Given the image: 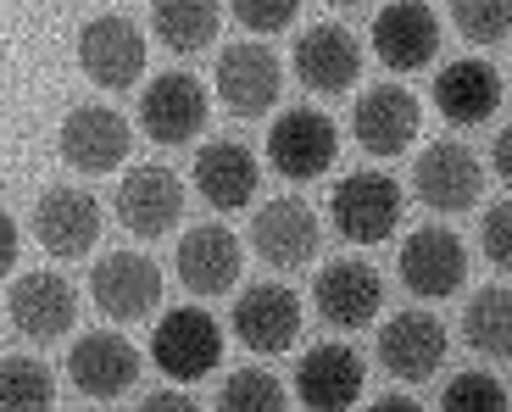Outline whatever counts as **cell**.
Segmentation results:
<instances>
[{
  "label": "cell",
  "instance_id": "cell-1",
  "mask_svg": "<svg viewBox=\"0 0 512 412\" xmlns=\"http://www.w3.org/2000/svg\"><path fill=\"white\" fill-rule=\"evenodd\" d=\"M401 184L379 168H362V173H346L329 195V218H334V234L351 245H384L390 234L401 229Z\"/></svg>",
  "mask_w": 512,
  "mask_h": 412
},
{
  "label": "cell",
  "instance_id": "cell-2",
  "mask_svg": "<svg viewBox=\"0 0 512 412\" xmlns=\"http://www.w3.org/2000/svg\"><path fill=\"white\" fill-rule=\"evenodd\" d=\"M151 362L167 379L179 385H195L223 362V329L206 307H173L156 318L151 329Z\"/></svg>",
  "mask_w": 512,
  "mask_h": 412
},
{
  "label": "cell",
  "instance_id": "cell-3",
  "mask_svg": "<svg viewBox=\"0 0 512 412\" xmlns=\"http://www.w3.org/2000/svg\"><path fill=\"white\" fill-rule=\"evenodd\" d=\"M334 156H340V129H334V117H323L318 106H290L268 129V162L290 184L323 179L334 168Z\"/></svg>",
  "mask_w": 512,
  "mask_h": 412
},
{
  "label": "cell",
  "instance_id": "cell-4",
  "mask_svg": "<svg viewBox=\"0 0 512 412\" xmlns=\"http://www.w3.org/2000/svg\"><path fill=\"white\" fill-rule=\"evenodd\" d=\"M90 301L112 323H140L162 307V268L145 251H106L90 268Z\"/></svg>",
  "mask_w": 512,
  "mask_h": 412
},
{
  "label": "cell",
  "instance_id": "cell-5",
  "mask_svg": "<svg viewBox=\"0 0 512 412\" xmlns=\"http://www.w3.org/2000/svg\"><path fill=\"white\" fill-rule=\"evenodd\" d=\"M396 268H401V284H407L412 296L446 301L468 284V245H462V234L446 229V223H423V229L407 234Z\"/></svg>",
  "mask_w": 512,
  "mask_h": 412
},
{
  "label": "cell",
  "instance_id": "cell-6",
  "mask_svg": "<svg viewBox=\"0 0 512 412\" xmlns=\"http://www.w3.org/2000/svg\"><path fill=\"white\" fill-rule=\"evenodd\" d=\"M218 101L229 106L234 117H268L279 106V90H284V67H279V51H268L262 39H240L218 56Z\"/></svg>",
  "mask_w": 512,
  "mask_h": 412
},
{
  "label": "cell",
  "instance_id": "cell-7",
  "mask_svg": "<svg viewBox=\"0 0 512 412\" xmlns=\"http://www.w3.org/2000/svg\"><path fill=\"white\" fill-rule=\"evenodd\" d=\"M446 323L435 312L423 307H407L379 329V368L401 385H423V379L440 374V362H446Z\"/></svg>",
  "mask_w": 512,
  "mask_h": 412
},
{
  "label": "cell",
  "instance_id": "cell-8",
  "mask_svg": "<svg viewBox=\"0 0 512 412\" xmlns=\"http://www.w3.org/2000/svg\"><path fill=\"white\" fill-rule=\"evenodd\" d=\"M128 145H134V129L112 106H73L62 117V134H56L62 162L78 173H117L128 162Z\"/></svg>",
  "mask_w": 512,
  "mask_h": 412
},
{
  "label": "cell",
  "instance_id": "cell-9",
  "mask_svg": "<svg viewBox=\"0 0 512 412\" xmlns=\"http://www.w3.org/2000/svg\"><path fill=\"white\" fill-rule=\"evenodd\" d=\"M412 190H418V201L429 206V212L451 218V212H468V206L479 201L485 168H479V156L468 151V145L435 140V145H423L418 168H412Z\"/></svg>",
  "mask_w": 512,
  "mask_h": 412
},
{
  "label": "cell",
  "instance_id": "cell-10",
  "mask_svg": "<svg viewBox=\"0 0 512 412\" xmlns=\"http://www.w3.org/2000/svg\"><path fill=\"white\" fill-rule=\"evenodd\" d=\"M78 67H84V78L101 84V90H134L140 73H145V34L117 12L95 17V23H84V34H78Z\"/></svg>",
  "mask_w": 512,
  "mask_h": 412
},
{
  "label": "cell",
  "instance_id": "cell-11",
  "mask_svg": "<svg viewBox=\"0 0 512 412\" xmlns=\"http://www.w3.org/2000/svg\"><path fill=\"white\" fill-rule=\"evenodd\" d=\"M423 129V106L407 84H373L368 95H357L351 106V134L368 156H401L412 151Z\"/></svg>",
  "mask_w": 512,
  "mask_h": 412
},
{
  "label": "cell",
  "instance_id": "cell-12",
  "mask_svg": "<svg viewBox=\"0 0 512 412\" xmlns=\"http://www.w3.org/2000/svg\"><path fill=\"white\" fill-rule=\"evenodd\" d=\"M184 179L167 168H134L123 184H117V223H123L134 240H162V234L179 229L184 218Z\"/></svg>",
  "mask_w": 512,
  "mask_h": 412
},
{
  "label": "cell",
  "instance_id": "cell-13",
  "mask_svg": "<svg viewBox=\"0 0 512 412\" xmlns=\"http://www.w3.org/2000/svg\"><path fill=\"white\" fill-rule=\"evenodd\" d=\"M212 117V95H206L201 78L190 73H162L145 84V101H140V123L156 145H190L195 134L206 129Z\"/></svg>",
  "mask_w": 512,
  "mask_h": 412
},
{
  "label": "cell",
  "instance_id": "cell-14",
  "mask_svg": "<svg viewBox=\"0 0 512 412\" xmlns=\"http://www.w3.org/2000/svg\"><path fill=\"white\" fill-rule=\"evenodd\" d=\"M34 240L51 257H90L101 245V201L78 184H56L34 206Z\"/></svg>",
  "mask_w": 512,
  "mask_h": 412
},
{
  "label": "cell",
  "instance_id": "cell-15",
  "mask_svg": "<svg viewBox=\"0 0 512 412\" xmlns=\"http://www.w3.org/2000/svg\"><path fill=\"white\" fill-rule=\"evenodd\" d=\"M362 385H368V368L340 340L312 346L301 357V368H295V396H301L307 412H351L362 401Z\"/></svg>",
  "mask_w": 512,
  "mask_h": 412
},
{
  "label": "cell",
  "instance_id": "cell-16",
  "mask_svg": "<svg viewBox=\"0 0 512 412\" xmlns=\"http://www.w3.org/2000/svg\"><path fill=\"white\" fill-rule=\"evenodd\" d=\"M373 56L390 73H418L440 56V17L423 0H390L373 17Z\"/></svg>",
  "mask_w": 512,
  "mask_h": 412
},
{
  "label": "cell",
  "instance_id": "cell-17",
  "mask_svg": "<svg viewBox=\"0 0 512 412\" xmlns=\"http://www.w3.org/2000/svg\"><path fill=\"white\" fill-rule=\"evenodd\" d=\"M312 307L334 329H368L384 307V279L357 257H340L312 279Z\"/></svg>",
  "mask_w": 512,
  "mask_h": 412
},
{
  "label": "cell",
  "instance_id": "cell-18",
  "mask_svg": "<svg viewBox=\"0 0 512 412\" xmlns=\"http://www.w3.org/2000/svg\"><path fill=\"white\" fill-rule=\"evenodd\" d=\"M140 368H145L140 351L128 346L123 335H101V329L73 340V351H67V379H73V390H84L90 401L128 396V390L140 385Z\"/></svg>",
  "mask_w": 512,
  "mask_h": 412
},
{
  "label": "cell",
  "instance_id": "cell-19",
  "mask_svg": "<svg viewBox=\"0 0 512 412\" xmlns=\"http://www.w3.org/2000/svg\"><path fill=\"white\" fill-rule=\"evenodd\" d=\"M323 245V223L307 201H268L251 218V251L268 268H307Z\"/></svg>",
  "mask_w": 512,
  "mask_h": 412
},
{
  "label": "cell",
  "instance_id": "cell-20",
  "mask_svg": "<svg viewBox=\"0 0 512 412\" xmlns=\"http://www.w3.org/2000/svg\"><path fill=\"white\" fill-rule=\"evenodd\" d=\"M234 335L240 346H251L256 357H279L301 340V301L284 284H251L234 301Z\"/></svg>",
  "mask_w": 512,
  "mask_h": 412
},
{
  "label": "cell",
  "instance_id": "cell-21",
  "mask_svg": "<svg viewBox=\"0 0 512 412\" xmlns=\"http://www.w3.org/2000/svg\"><path fill=\"white\" fill-rule=\"evenodd\" d=\"M173 262H179V279L190 296H223L245 273V245L223 223H201V229H190L179 240V257Z\"/></svg>",
  "mask_w": 512,
  "mask_h": 412
},
{
  "label": "cell",
  "instance_id": "cell-22",
  "mask_svg": "<svg viewBox=\"0 0 512 412\" xmlns=\"http://www.w3.org/2000/svg\"><path fill=\"white\" fill-rule=\"evenodd\" d=\"M290 62H295V78H301L312 95H346L362 78V45H357V34H346V28L318 23V28H307V34L295 39Z\"/></svg>",
  "mask_w": 512,
  "mask_h": 412
},
{
  "label": "cell",
  "instance_id": "cell-23",
  "mask_svg": "<svg viewBox=\"0 0 512 412\" xmlns=\"http://www.w3.org/2000/svg\"><path fill=\"white\" fill-rule=\"evenodd\" d=\"M195 190H201V201L212 212H240V206H251L256 190H262V168H256L251 145H240V140L201 145V156H195Z\"/></svg>",
  "mask_w": 512,
  "mask_h": 412
},
{
  "label": "cell",
  "instance_id": "cell-24",
  "mask_svg": "<svg viewBox=\"0 0 512 412\" xmlns=\"http://www.w3.org/2000/svg\"><path fill=\"white\" fill-rule=\"evenodd\" d=\"M12 323H17V335H28V340L67 335L78 323V290L51 268L23 273V279L12 284Z\"/></svg>",
  "mask_w": 512,
  "mask_h": 412
},
{
  "label": "cell",
  "instance_id": "cell-25",
  "mask_svg": "<svg viewBox=\"0 0 512 412\" xmlns=\"http://www.w3.org/2000/svg\"><path fill=\"white\" fill-rule=\"evenodd\" d=\"M501 73L490 62H479V56H462V62H446L435 73V106L446 123H457V129H474V123H485V117H496L501 106Z\"/></svg>",
  "mask_w": 512,
  "mask_h": 412
},
{
  "label": "cell",
  "instance_id": "cell-26",
  "mask_svg": "<svg viewBox=\"0 0 512 412\" xmlns=\"http://www.w3.org/2000/svg\"><path fill=\"white\" fill-rule=\"evenodd\" d=\"M151 28L173 56H195L218 39L223 6L218 0H151Z\"/></svg>",
  "mask_w": 512,
  "mask_h": 412
},
{
  "label": "cell",
  "instance_id": "cell-27",
  "mask_svg": "<svg viewBox=\"0 0 512 412\" xmlns=\"http://www.w3.org/2000/svg\"><path fill=\"white\" fill-rule=\"evenodd\" d=\"M462 340H468L479 357H496V362L512 357V296L501 284L474 290V301L462 307Z\"/></svg>",
  "mask_w": 512,
  "mask_h": 412
},
{
  "label": "cell",
  "instance_id": "cell-28",
  "mask_svg": "<svg viewBox=\"0 0 512 412\" xmlns=\"http://www.w3.org/2000/svg\"><path fill=\"white\" fill-rule=\"evenodd\" d=\"M56 374L39 357H6L0 362V412H51Z\"/></svg>",
  "mask_w": 512,
  "mask_h": 412
},
{
  "label": "cell",
  "instance_id": "cell-29",
  "mask_svg": "<svg viewBox=\"0 0 512 412\" xmlns=\"http://www.w3.org/2000/svg\"><path fill=\"white\" fill-rule=\"evenodd\" d=\"M290 396H284L279 374L268 368H234L218 385V412H284Z\"/></svg>",
  "mask_w": 512,
  "mask_h": 412
},
{
  "label": "cell",
  "instance_id": "cell-30",
  "mask_svg": "<svg viewBox=\"0 0 512 412\" xmlns=\"http://www.w3.org/2000/svg\"><path fill=\"white\" fill-rule=\"evenodd\" d=\"M440 412H512L507 407V385L485 368H462V374L446 379L440 390Z\"/></svg>",
  "mask_w": 512,
  "mask_h": 412
},
{
  "label": "cell",
  "instance_id": "cell-31",
  "mask_svg": "<svg viewBox=\"0 0 512 412\" xmlns=\"http://www.w3.org/2000/svg\"><path fill=\"white\" fill-rule=\"evenodd\" d=\"M451 23L474 45H501L512 23V0H451Z\"/></svg>",
  "mask_w": 512,
  "mask_h": 412
},
{
  "label": "cell",
  "instance_id": "cell-32",
  "mask_svg": "<svg viewBox=\"0 0 512 412\" xmlns=\"http://www.w3.org/2000/svg\"><path fill=\"white\" fill-rule=\"evenodd\" d=\"M229 6L251 34H279L301 17V0H229Z\"/></svg>",
  "mask_w": 512,
  "mask_h": 412
},
{
  "label": "cell",
  "instance_id": "cell-33",
  "mask_svg": "<svg viewBox=\"0 0 512 412\" xmlns=\"http://www.w3.org/2000/svg\"><path fill=\"white\" fill-rule=\"evenodd\" d=\"M479 245H485V262H490V268L507 273V262H512V206H507V201H496V206L485 212V223H479Z\"/></svg>",
  "mask_w": 512,
  "mask_h": 412
},
{
  "label": "cell",
  "instance_id": "cell-34",
  "mask_svg": "<svg viewBox=\"0 0 512 412\" xmlns=\"http://www.w3.org/2000/svg\"><path fill=\"white\" fill-rule=\"evenodd\" d=\"M134 412H201V407H195L184 390H151V396H145Z\"/></svg>",
  "mask_w": 512,
  "mask_h": 412
},
{
  "label": "cell",
  "instance_id": "cell-35",
  "mask_svg": "<svg viewBox=\"0 0 512 412\" xmlns=\"http://www.w3.org/2000/svg\"><path fill=\"white\" fill-rule=\"evenodd\" d=\"M17 245H23V234H17V223L0 212V279L12 273V262H17Z\"/></svg>",
  "mask_w": 512,
  "mask_h": 412
},
{
  "label": "cell",
  "instance_id": "cell-36",
  "mask_svg": "<svg viewBox=\"0 0 512 412\" xmlns=\"http://www.w3.org/2000/svg\"><path fill=\"white\" fill-rule=\"evenodd\" d=\"M490 168L501 173V184L512 179V134H507V129H501L496 140H490Z\"/></svg>",
  "mask_w": 512,
  "mask_h": 412
},
{
  "label": "cell",
  "instance_id": "cell-37",
  "mask_svg": "<svg viewBox=\"0 0 512 412\" xmlns=\"http://www.w3.org/2000/svg\"><path fill=\"white\" fill-rule=\"evenodd\" d=\"M368 412H423V407H418V401H412V396H379V401H373Z\"/></svg>",
  "mask_w": 512,
  "mask_h": 412
},
{
  "label": "cell",
  "instance_id": "cell-38",
  "mask_svg": "<svg viewBox=\"0 0 512 412\" xmlns=\"http://www.w3.org/2000/svg\"><path fill=\"white\" fill-rule=\"evenodd\" d=\"M329 6H368V0H329Z\"/></svg>",
  "mask_w": 512,
  "mask_h": 412
},
{
  "label": "cell",
  "instance_id": "cell-39",
  "mask_svg": "<svg viewBox=\"0 0 512 412\" xmlns=\"http://www.w3.org/2000/svg\"><path fill=\"white\" fill-rule=\"evenodd\" d=\"M84 412H90V407H84Z\"/></svg>",
  "mask_w": 512,
  "mask_h": 412
}]
</instances>
